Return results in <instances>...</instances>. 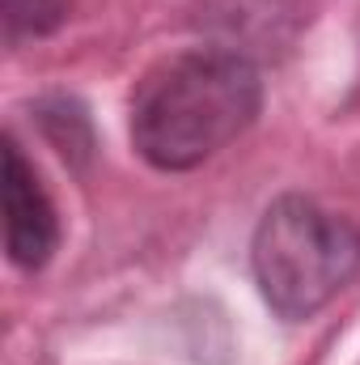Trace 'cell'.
Wrapping results in <instances>:
<instances>
[{
	"mask_svg": "<svg viewBox=\"0 0 360 365\" xmlns=\"http://www.w3.org/2000/svg\"><path fill=\"white\" fill-rule=\"evenodd\" d=\"M263 106V77L242 51L191 47L157 60L132 90V145L166 175L233 145Z\"/></svg>",
	"mask_w": 360,
	"mask_h": 365,
	"instance_id": "1",
	"label": "cell"
},
{
	"mask_svg": "<svg viewBox=\"0 0 360 365\" xmlns=\"http://www.w3.org/2000/svg\"><path fill=\"white\" fill-rule=\"evenodd\" d=\"M4 242H9V259L21 272H38L47 268V259L60 247V217L55 204L47 195V187L38 182L34 166L26 162L21 145L13 136H4Z\"/></svg>",
	"mask_w": 360,
	"mask_h": 365,
	"instance_id": "3",
	"label": "cell"
},
{
	"mask_svg": "<svg viewBox=\"0 0 360 365\" xmlns=\"http://www.w3.org/2000/svg\"><path fill=\"white\" fill-rule=\"evenodd\" d=\"M250 264L280 319H314L360 272V225L318 200L280 195L255 230Z\"/></svg>",
	"mask_w": 360,
	"mask_h": 365,
	"instance_id": "2",
	"label": "cell"
},
{
	"mask_svg": "<svg viewBox=\"0 0 360 365\" xmlns=\"http://www.w3.org/2000/svg\"><path fill=\"white\" fill-rule=\"evenodd\" d=\"M68 17V0H0L4 43L17 47L26 38H47Z\"/></svg>",
	"mask_w": 360,
	"mask_h": 365,
	"instance_id": "4",
	"label": "cell"
}]
</instances>
